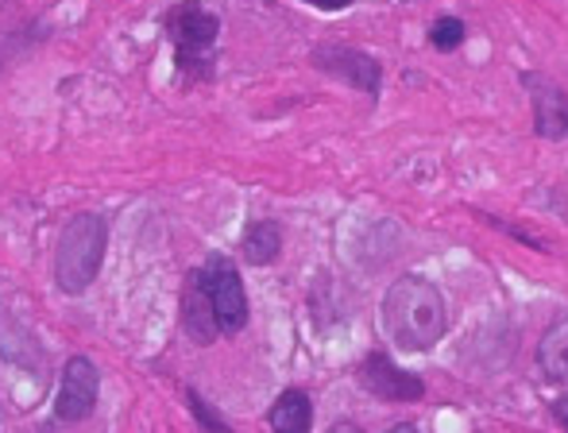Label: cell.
<instances>
[{
	"instance_id": "cell-1",
	"label": "cell",
	"mask_w": 568,
	"mask_h": 433,
	"mask_svg": "<svg viewBox=\"0 0 568 433\" xmlns=\"http://www.w3.org/2000/svg\"><path fill=\"white\" fill-rule=\"evenodd\" d=\"M379 325L387 341L403 352H429L449 329V306L445 294L429 279L403 275L390 283L379 306Z\"/></svg>"
},
{
	"instance_id": "cell-2",
	"label": "cell",
	"mask_w": 568,
	"mask_h": 433,
	"mask_svg": "<svg viewBox=\"0 0 568 433\" xmlns=\"http://www.w3.org/2000/svg\"><path fill=\"white\" fill-rule=\"evenodd\" d=\"M109 229L101 213H74L54 240V283L62 294H85L105 263Z\"/></svg>"
},
{
	"instance_id": "cell-3",
	"label": "cell",
	"mask_w": 568,
	"mask_h": 433,
	"mask_svg": "<svg viewBox=\"0 0 568 433\" xmlns=\"http://www.w3.org/2000/svg\"><path fill=\"white\" fill-rule=\"evenodd\" d=\"M163 28L174 43V62L186 78H213V47L221 36V20L197 0H182L163 16Z\"/></svg>"
},
{
	"instance_id": "cell-4",
	"label": "cell",
	"mask_w": 568,
	"mask_h": 433,
	"mask_svg": "<svg viewBox=\"0 0 568 433\" xmlns=\"http://www.w3.org/2000/svg\"><path fill=\"white\" fill-rule=\"evenodd\" d=\"M190 275L202 283L205 299H210L213 314H217L221 333H240L247 325V294L240 283V271L232 268L225 255H210L202 268H194Z\"/></svg>"
},
{
	"instance_id": "cell-5",
	"label": "cell",
	"mask_w": 568,
	"mask_h": 433,
	"mask_svg": "<svg viewBox=\"0 0 568 433\" xmlns=\"http://www.w3.org/2000/svg\"><path fill=\"white\" fill-rule=\"evenodd\" d=\"M98 391H101V372L90 356H70L62 367L59 380V395H54V419L74 426L85 422L98 411Z\"/></svg>"
},
{
	"instance_id": "cell-6",
	"label": "cell",
	"mask_w": 568,
	"mask_h": 433,
	"mask_svg": "<svg viewBox=\"0 0 568 433\" xmlns=\"http://www.w3.org/2000/svg\"><path fill=\"white\" fill-rule=\"evenodd\" d=\"M359 383H364L375 399H383V403H414V399L426 395V383L414 372H403V367L390 356H383V352L364 356V364H359Z\"/></svg>"
},
{
	"instance_id": "cell-7",
	"label": "cell",
	"mask_w": 568,
	"mask_h": 433,
	"mask_svg": "<svg viewBox=\"0 0 568 433\" xmlns=\"http://www.w3.org/2000/svg\"><path fill=\"white\" fill-rule=\"evenodd\" d=\"M314 67H322L325 74H333V78H341V82L364 90L367 98H375V93H379V82H383L379 62H375L372 54L356 51V47H337V43L317 47V51H314Z\"/></svg>"
},
{
	"instance_id": "cell-8",
	"label": "cell",
	"mask_w": 568,
	"mask_h": 433,
	"mask_svg": "<svg viewBox=\"0 0 568 433\" xmlns=\"http://www.w3.org/2000/svg\"><path fill=\"white\" fill-rule=\"evenodd\" d=\"M534 85V132L546 140H565L568 135V98L546 78H526Z\"/></svg>"
},
{
	"instance_id": "cell-9",
	"label": "cell",
	"mask_w": 568,
	"mask_h": 433,
	"mask_svg": "<svg viewBox=\"0 0 568 433\" xmlns=\"http://www.w3.org/2000/svg\"><path fill=\"white\" fill-rule=\"evenodd\" d=\"M182 329L190 333L194 344H213L221 336V325H217V314H213L210 299H205L202 283L194 275H186V286H182Z\"/></svg>"
},
{
	"instance_id": "cell-10",
	"label": "cell",
	"mask_w": 568,
	"mask_h": 433,
	"mask_svg": "<svg viewBox=\"0 0 568 433\" xmlns=\"http://www.w3.org/2000/svg\"><path fill=\"white\" fill-rule=\"evenodd\" d=\"M267 422L275 433H310V426H314V406H310V395L298 387L283 391V395L275 399V406H271Z\"/></svg>"
},
{
	"instance_id": "cell-11",
	"label": "cell",
	"mask_w": 568,
	"mask_h": 433,
	"mask_svg": "<svg viewBox=\"0 0 568 433\" xmlns=\"http://www.w3.org/2000/svg\"><path fill=\"white\" fill-rule=\"evenodd\" d=\"M278 252H283V229H278L275 221L247 224L244 240H240V255H244L252 268H267V263H275Z\"/></svg>"
},
{
	"instance_id": "cell-12",
	"label": "cell",
	"mask_w": 568,
	"mask_h": 433,
	"mask_svg": "<svg viewBox=\"0 0 568 433\" xmlns=\"http://www.w3.org/2000/svg\"><path fill=\"white\" fill-rule=\"evenodd\" d=\"M538 367L549 380H568V318H557L538 341Z\"/></svg>"
},
{
	"instance_id": "cell-13",
	"label": "cell",
	"mask_w": 568,
	"mask_h": 433,
	"mask_svg": "<svg viewBox=\"0 0 568 433\" xmlns=\"http://www.w3.org/2000/svg\"><path fill=\"white\" fill-rule=\"evenodd\" d=\"M186 403H190V414H194V419H197V426H202L205 433H232L229 422L221 419V414L213 411V406L205 403V399L197 395V391H190V395H186Z\"/></svg>"
},
{
	"instance_id": "cell-14",
	"label": "cell",
	"mask_w": 568,
	"mask_h": 433,
	"mask_svg": "<svg viewBox=\"0 0 568 433\" xmlns=\"http://www.w3.org/2000/svg\"><path fill=\"white\" fill-rule=\"evenodd\" d=\"M429 43H434L437 51H456V47L464 43V23L456 20V16H445V20H437L434 31H429Z\"/></svg>"
},
{
	"instance_id": "cell-15",
	"label": "cell",
	"mask_w": 568,
	"mask_h": 433,
	"mask_svg": "<svg viewBox=\"0 0 568 433\" xmlns=\"http://www.w3.org/2000/svg\"><path fill=\"white\" fill-rule=\"evenodd\" d=\"M302 4H310V8H322V12H341V8H348L352 0H302Z\"/></svg>"
},
{
	"instance_id": "cell-16",
	"label": "cell",
	"mask_w": 568,
	"mask_h": 433,
	"mask_svg": "<svg viewBox=\"0 0 568 433\" xmlns=\"http://www.w3.org/2000/svg\"><path fill=\"white\" fill-rule=\"evenodd\" d=\"M329 433H364L359 426H352V422H337V426H333Z\"/></svg>"
},
{
	"instance_id": "cell-17",
	"label": "cell",
	"mask_w": 568,
	"mask_h": 433,
	"mask_svg": "<svg viewBox=\"0 0 568 433\" xmlns=\"http://www.w3.org/2000/svg\"><path fill=\"white\" fill-rule=\"evenodd\" d=\"M390 433H418V426H410V422H403V426H395Z\"/></svg>"
}]
</instances>
